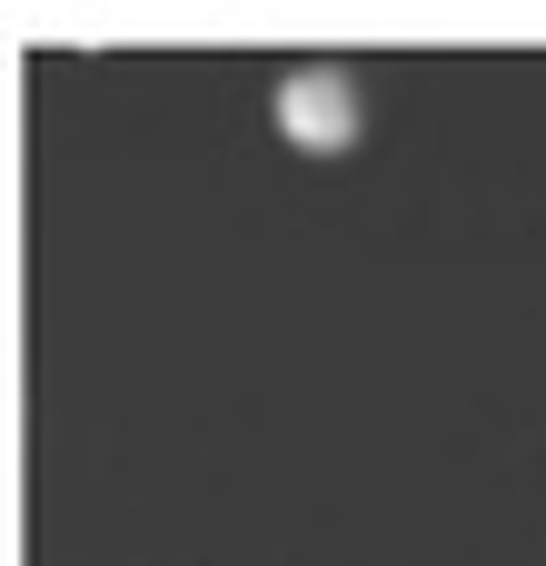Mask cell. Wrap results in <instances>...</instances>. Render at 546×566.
I'll return each instance as SVG.
<instances>
[{
  "instance_id": "cell-1",
  "label": "cell",
  "mask_w": 546,
  "mask_h": 566,
  "mask_svg": "<svg viewBox=\"0 0 546 566\" xmlns=\"http://www.w3.org/2000/svg\"><path fill=\"white\" fill-rule=\"evenodd\" d=\"M279 129L298 149H348L358 139V80L348 70H288L279 80Z\"/></svg>"
}]
</instances>
